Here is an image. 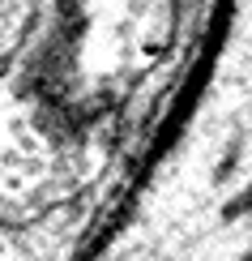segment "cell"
Listing matches in <instances>:
<instances>
[{"label": "cell", "instance_id": "cell-1", "mask_svg": "<svg viewBox=\"0 0 252 261\" xmlns=\"http://www.w3.org/2000/svg\"><path fill=\"white\" fill-rule=\"evenodd\" d=\"M244 210H252V189H248L239 201H231V205H227V210H222V219H239Z\"/></svg>", "mask_w": 252, "mask_h": 261}, {"label": "cell", "instance_id": "cell-2", "mask_svg": "<svg viewBox=\"0 0 252 261\" xmlns=\"http://www.w3.org/2000/svg\"><path fill=\"white\" fill-rule=\"evenodd\" d=\"M244 261H252V253H248V257H244Z\"/></svg>", "mask_w": 252, "mask_h": 261}]
</instances>
